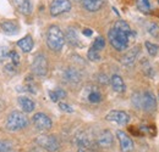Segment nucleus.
I'll return each mask as SVG.
<instances>
[{
    "label": "nucleus",
    "instance_id": "1",
    "mask_svg": "<svg viewBox=\"0 0 159 152\" xmlns=\"http://www.w3.org/2000/svg\"><path fill=\"white\" fill-rule=\"evenodd\" d=\"M136 36V33H125V32H121L116 28H111L108 33V38H109V41L111 44V46L118 50V51H125L127 48H129V41L130 39L134 38Z\"/></svg>",
    "mask_w": 159,
    "mask_h": 152
},
{
    "label": "nucleus",
    "instance_id": "2",
    "mask_svg": "<svg viewBox=\"0 0 159 152\" xmlns=\"http://www.w3.org/2000/svg\"><path fill=\"white\" fill-rule=\"evenodd\" d=\"M65 44V36L58 26H50L47 32V45L53 51H60Z\"/></svg>",
    "mask_w": 159,
    "mask_h": 152
},
{
    "label": "nucleus",
    "instance_id": "3",
    "mask_svg": "<svg viewBox=\"0 0 159 152\" xmlns=\"http://www.w3.org/2000/svg\"><path fill=\"white\" fill-rule=\"evenodd\" d=\"M27 127H28V119L25 116V113L19 112V111H14L7 116L6 128L10 132H19V130H22Z\"/></svg>",
    "mask_w": 159,
    "mask_h": 152
},
{
    "label": "nucleus",
    "instance_id": "4",
    "mask_svg": "<svg viewBox=\"0 0 159 152\" xmlns=\"http://www.w3.org/2000/svg\"><path fill=\"white\" fill-rule=\"evenodd\" d=\"M36 144L49 152H57L60 149V142L55 135H39L36 139Z\"/></svg>",
    "mask_w": 159,
    "mask_h": 152
},
{
    "label": "nucleus",
    "instance_id": "5",
    "mask_svg": "<svg viewBox=\"0 0 159 152\" xmlns=\"http://www.w3.org/2000/svg\"><path fill=\"white\" fill-rule=\"evenodd\" d=\"M32 71L36 76L45 77L48 73V60L43 54H37L32 62Z\"/></svg>",
    "mask_w": 159,
    "mask_h": 152
},
{
    "label": "nucleus",
    "instance_id": "6",
    "mask_svg": "<svg viewBox=\"0 0 159 152\" xmlns=\"http://www.w3.org/2000/svg\"><path fill=\"white\" fill-rule=\"evenodd\" d=\"M71 10V1L70 0H53L49 6V11L52 16H59Z\"/></svg>",
    "mask_w": 159,
    "mask_h": 152
},
{
    "label": "nucleus",
    "instance_id": "7",
    "mask_svg": "<svg viewBox=\"0 0 159 152\" xmlns=\"http://www.w3.org/2000/svg\"><path fill=\"white\" fill-rule=\"evenodd\" d=\"M32 122H33V125L36 127L37 130L39 132H48L52 129L53 127V122L52 119L44 113H36L32 118Z\"/></svg>",
    "mask_w": 159,
    "mask_h": 152
},
{
    "label": "nucleus",
    "instance_id": "8",
    "mask_svg": "<svg viewBox=\"0 0 159 152\" xmlns=\"http://www.w3.org/2000/svg\"><path fill=\"white\" fill-rule=\"evenodd\" d=\"M116 137L120 142V150L121 152H132L135 149V144L132 141V139L122 130L116 132Z\"/></svg>",
    "mask_w": 159,
    "mask_h": 152
},
{
    "label": "nucleus",
    "instance_id": "9",
    "mask_svg": "<svg viewBox=\"0 0 159 152\" xmlns=\"http://www.w3.org/2000/svg\"><path fill=\"white\" fill-rule=\"evenodd\" d=\"M105 119L109 122H115L118 124L125 125L130 122V116L124 112V111H118V110H113L105 116Z\"/></svg>",
    "mask_w": 159,
    "mask_h": 152
},
{
    "label": "nucleus",
    "instance_id": "10",
    "mask_svg": "<svg viewBox=\"0 0 159 152\" xmlns=\"http://www.w3.org/2000/svg\"><path fill=\"white\" fill-rule=\"evenodd\" d=\"M157 107V100L152 91H144L142 94V108L146 112H153Z\"/></svg>",
    "mask_w": 159,
    "mask_h": 152
},
{
    "label": "nucleus",
    "instance_id": "11",
    "mask_svg": "<svg viewBox=\"0 0 159 152\" xmlns=\"http://www.w3.org/2000/svg\"><path fill=\"white\" fill-rule=\"evenodd\" d=\"M64 79L67 82V83H71V84H77L81 82L82 76H81V72H80L77 68L75 67H69L64 71Z\"/></svg>",
    "mask_w": 159,
    "mask_h": 152
},
{
    "label": "nucleus",
    "instance_id": "12",
    "mask_svg": "<svg viewBox=\"0 0 159 152\" xmlns=\"http://www.w3.org/2000/svg\"><path fill=\"white\" fill-rule=\"evenodd\" d=\"M139 55V46H135L132 49H130L121 58V63L124 66H132L134 62L136 61V58Z\"/></svg>",
    "mask_w": 159,
    "mask_h": 152
},
{
    "label": "nucleus",
    "instance_id": "13",
    "mask_svg": "<svg viewBox=\"0 0 159 152\" xmlns=\"http://www.w3.org/2000/svg\"><path fill=\"white\" fill-rule=\"evenodd\" d=\"M114 142V136L110 130H103L97 139V144L100 147H110Z\"/></svg>",
    "mask_w": 159,
    "mask_h": 152
},
{
    "label": "nucleus",
    "instance_id": "14",
    "mask_svg": "<svg viewBox=\"0 0 159 152\" xmlns=\"http://www.w3.org/2000/svg\"><path fill=\"white\" fill-rule=\"evenodd\" d=\"M83 7L89 12L99 11L104 5V0H82Z\"/></svg>",
    "mask_w": 159,
    "mask_h": 152
},
{
    "label": "nucleus",
    "instance_id": "15",
    "mask_svg": "<svg viewBox=\"0 0 159 152\" xmlns=\"http://www.w3.org/2000/svg\"><path fill=\"white\" fill-rule=\"evenodd\" d=\"M19 105L23 110V112H26V113H31L36 108V103L33 102V100H31L30 97H26V96H20L19 97Z\"/></svg>",
    "mask_w": 159,
    "mask_h": 152
},
{
    "label": "nucleus",
    "instance_id": "16",
    "mask_svg": "<svg viewBox=\"0 0 159 152\" xmlns=\"http://www.w3.org/2000/svg\"><path fill=\"white\" fill-rule=\"evenodd\" d=\"M110 84H111L114 91H116V93H119V94L124 93V91L126 90V85H125L122 78H121L119 74H113V77L110 78Z\"/></svg>",
    "mask_w": 159,
    "mask_h": 152
},
{
    "label": "nucleus",
    "instance_id": "17",
    "mask_svg": "<svg viewBox=\"0 0 159 152\" xmlns=\"http://www.w3.org/2000/svg\"><path fill=\"white\" fill-rule=\"evenodd\" d=\"M16 9L23 15H30L32 12V5L30 0H14Z\"/></svg>",
    "mask_w": 159,
    "mask_h": 152
},
{
    "label": "nucleus",
    "instance_id": "18",
    "mask_svg": "<svg viewBox=\"0 0 159 152\" xmlns=\"http://www.w3.org/2000/svg\"><path fill=\"white\" fill-rule=\"evenodd\" d=\"M75 142L77 144L79 147H83V149H92V141L88 139V136L84 133H79L75 136Z\"/></svg>",
    "mask_w": 159,
    "mask_h": 152
},
{
    "label": "nucleus",
    "instance_id": "19",
    "mask_svg": "<svg viewBox=\"0 0 159 152\" xmlns=\"http://www.w3.org/2000/svg\"><path fill=\"white\" fill-rule=\"evenodd\" d=\"M17 45L20 46V49H22L23 53H30L33 49L34 43H33V39H32L31 36H26V37H23L22 39L19 40Z\"/></svg>",
    "mask_w": 159,
    "mask_h": 152
},
{
    "label": "nucleus",
    "instance_id": "20",
    "mask_svg": "<svg viewBox=\"0 0 159 152\" xmlns=\"http://www.w3.org/2000/svg\"><path fill=\"white\" fill-rule=\"evenodd\" d=\"M1 29H2V32H4L5 34L12 36V34H16V33H17L19 27H17V24H16L15 22H12V21H5V22L1 23Z\"/></svg>",
    "mask_w": 159,
    "mask_h": 152
},
{
    "label": "nucleus",
    "instance_id": "21",
    "mask_svg": "<svg viewBox=\"0 0 159 152\" xmlns=\"http://www.w3.org/2000/svg\"><path fill=\"white\" fill-rule=\"evenodd\" d=\"M65 41H67L70 45L72 46H79L80 45V40L79 36L76 33V31L74 28H69L66 31V34H65Z\"/></svg>",
    "mask_w": 159,
    "mask_h": 152
},
{
    "label": "nucleus",
    "instance_id": "22",
    "mask_svg": "<svg viewBox=\"0 0 159 152\" xmlns=\"http://www.w3.org/2000/svg\"><path fill=\"white\" fill-rule=\"evenodd\" d=\"M141 66H142V71H143V73L146 76L149 77V78L154 77V70H153V67L151 66V63L147 60H142L141 61Z\"/></svg>",
    "mask_w": 159,
    "mask_h": 152
},
{
    "label": "nucleus",
    "instance_id": "23",
    "mask_svg": "<svg viewBox=\"0 0 159 152\" xmlns=\"http://www.w3.org/2000/svg\"><path fill=\"white\" fill-rule=\"evenodd\" d=\"M136 5L141 12L149 14L151 12V2L149 0H136Z\"/></svg>",
    "mask_w": 159,
    "mask_h": 152
},
{
    "label": "nucleus",
    "instance_id": "24",
    "mask_svg": "<svg viewBox=\"0 0 159 152\" xmlns=\"http://www.w3.org/2000/svg\"><path fill=\"white\" fill-rule=\"evenodd\" d=\"M114 28L119 29V31H121V32L129 33V34L134 33V32H132V29H131V27L129 26V23H126V22H125V21H122V19H119V21H116V22H115Z\"/></svg>",
    "mask_w": 159,
    "mask_h": 152
},
{
    "label": "nucleus",
    "instance_id": "25",
    "mask_svg": "<svg viewBox=\"0 0 159 152\" xmlns=\"http://www.w3.org/2000/svg\"><path fill=\"white\" fill-rule=\"evenodd\" d=\"M87 97H88V101L92 102V103H98V102H100L103 100V96H102V94L97 89H93L92 91H89V94H88Z\"/></svg>",
    "mask_w": 159,
    "mask_h": 152
},
{
    "label": "nucleus",
    "instance_id": "26",
    "mask_svg": "<svg viewBox=\"0 0 159 152\" xmlns=\"http://www.w3.org/2000/svg\"><path fill=\"white\" fill-rule=\"evenodd\" d=\"M144 46H146V49H147V51L151 56H156L158 54V45L157 44H153L151 41H146Z\"/></svg>",
    "mask_w": 159,
    "mask_h": 152
},
{
    "label": "nucleus",
    "instance_id": "27",
    "mask_svg": "<svg viewBox=\"0 0 159 152\" xmlns=\"http://www.w3.org/2000/svg\"><path fill=\"white\" fill-rule=\"evenodd\" d=\"M87 57H88V60L89 61H99L100 60V55H99V51L98 50H96L93 46L88 50V53H87Z\"/></svg>",
    "mask_w": 159,
    "mask_h": 152
},
{
    "label": "nucleus",
    "instance_id": "28",
    "mask_svg": "<svg viewBox=\"0 0 159 152\" xmlns=\"http://www.w3.org/2000/svg\"><path fill=\"white\" fill-rule=\"evenodd\" d=\"M131 101H132V105L136 108H142V94L135 93L131 97Z\"/></svg>",
    "mask_w": 159,
    "mask_h": 152
},
{
    "label": "nucleus",
    "instance_id": "29",
    "mask_svg": "<svg viewBox=\"0 0 159 152\" xmlns=\"http://www.w3.org/2000/svg\"><path fill=\"white\" fill-rule=\"evenodd\" d=\"M96 50H98V51H100V50H103L104 49V46H105V39L103 38V37H98V38H96V40H94V43H93V45H92Z\"/></svg>",
    "mask_w": 159,
    "mask_h": 152
},
{
    "label": "nucleus",
    "instance_id": "30",
    "mask_svg": "<svg viewBox=\"0 0 159 152\" xmlns=\"http://www.w3.org/2000/svg\"><path fill=\"white\" fill-rule=\"evenodd\" d=\"M11 151V144L9 141L0 140V152H10Z\"/></svg>",
    "mask_w": 159,
    "mask_h": 152
},
{
    "label": "nucleus",
    "instance_id": "31",
    "mask_svg": "<svg viewBox=\"0 0 159 152\" xmlns=\"http://www.w3.org/2000/svg\"><path fill=\"white\" fill-rule=\"evenodd\" d=\"M9 57L11 58V62H12L14 65L19 66V63H20V56H19V54H17L15 50H12V51L9 53Z\"/></svg>",
    "mask_w": 159,
    "mask_h": 152
},
{
    "label": "nucleus",
    "instance_id": "32",
    "mask_svg": "<svg viewBox=\"0 0 159 152\" xmlns=\"http://www.w3.org/2000/svg\"><path fill=\"white\" fill-rule=\"evenodd\" d=\"M97 80L102 85H108L109 83H110V79L107 77V74H104V73H100L97 76Z\"/></svg>",
    "mask_w": 159,
    "mask_h": 152
},
{
    "label": "nucleus",
    "instance_id": "33",
    "mask_svg": "<svg viewBox=\"0 0 159 152\" xmlns=\"http://www.w3.org/2000/svg\"><path fill=\"white\" fill-rule=\"evenodd\" d=\"M9 53H10V50L6 46H1L0 48V62L9 57Z\"/></svg>",
    "mask_w": 159,
    "mask_h": 152
},
{
    "label": "nucleus",
    "instance_id": "34",
    "mask_svg": "<svg viewBox=\"0 0 159 152\" xmlns=\"http://www.w3.org/2000/svg\"><path fill=\"white\" fill-rule=\"evenodd\" d=\"M59 107H60V110L64 111V112H67V113H72V112H74V108H72L70 105H67V103L59 102Z\"/></svg>",
    "mask_w": 159,
    "mask_h": 152
},
{
    "label": "nucleus",
    "instance_id": "35",
    "mask_svg": "<svg viewBox=\"0 0 159 152\" xmlns=\"http://www.w3.org/2000/svg\"><path fill=\"white\" fill-rule=\"evenodd\" d=\"M148 32H149L153 37H157V36H158V32H159L158 26H157V24H151V27H149Z\"/></svg>",
    "mask_w": 159,
    "mask_h": 152
},
{
    "label": "nucleus",
    "instance_id": "36",
    "mask_svg": "<svg viewBox=\"0 0 159 152\" xmlns=\"http://www.w3.org/2000/svg\"><path fill=\"white\" fill-rule=\"evenodd\" d=\"M16 67H17V66L11 62V63H9V65L5 66V71H6V72H10V73H15V72H16Z\"/></svg>",
    "mask_w": 159,
    "mask_h": 152
},
{
    "label": "nucleus",
    "instance_id": "37",
    "mask_svg": "<svg viewBox=\"0 0 159 152\" xmlns=\"http://www.w3.org/2000/svg\"><path fill=\"white\" fill-rule=\"evenodd\" d=\"M55 91V94H57V96H58V99L59 100H61V99H65L66 97V91L64 90V89H60V88H58L57 90H54Z\"/></svg>",
    "mask_w": 159,
    "mask_h": 152
},
{
    "label": "nucleus",
    "instance_id": "38",
    "mask_svg": "<svg viewBox=\"0 0 159 152\" xmlns=\"http://www.w3.org/2000/svg\"><path fill=\"white\" fill-rule=\"evenodd\" d=\"M49 96H50V100L53 101V102H58L59 101V99H58V96H57V94H55V91H49Z\"/></svg>",
    "mask_w": 159,
    "mask_h": 152
},
{
    "label": "nucleus",
    "instance_id": "39",
    "mask_svg": "<svg viewBox=\"0 0 159 152\" xmlns=\"http://www.w3.org/2000/svg\"><path fill=\"white\" fill-rule=\"evenodd\" d=\"M92 34H93V31H92V29H89V28L83 29V36H86V37H91Z\"/></svg>",
    "mask_w": 159,
    "mask_h": 152
},
{
    "label": "nucleus",
    "instance_id": "40",
    "mask_svg": "<svg viewBox=\"0 0 159 152\" xmlns=\"http://www.w3.org/2000/svg\"><path fill=\"white\" fill-rule=\"evenodd\" d=\"M77 152H92V150H89V149H83V147H80L79 151Z\"/></svg>",
    "mask_w": 159,
    "mask_h": 152
},
{
    "label": "nucleus",
    "instance_id": "41",
    "mask_svg": "<svg viewBox=\"0 0 159 152\" xmlns=\"http://www.w3.org/2000/svg\"><path fill=\"white\" fill-rule=\"evenodd\" d=\"M1 110H2V103L0 102V111H1Z\"/></svg>",
    "mask_w": 159,
    "mask_h": 152
},
{
    "label": "nucleus",
    "instance_id": "42",
    "mask_svg": "<svg viewBox=\"0 0 159 152\" xmlns=\"http://www.w3.org/2000/svg\"><path fill=\"white\" fill-rule=\"evenodd\" d=\"M76 1H82V0H76Z\"/></svg>",
    "mask_w": 159,
    "mask_h": 152
},
{
    "label": "nucleus",
    "instance_id": "43",
    "mask_svg": "<svg viewBox=\"0 0 159 152\" xmlns=\"http://www.w3.org/2000/svg\"><path fill=\"white\" fill-rule=\"evenodd\" d=\"M158 2H159V0H158Z\"/></svg>",
    "mask_w": 159,
    "mask_h": 152
}]
</instances>
